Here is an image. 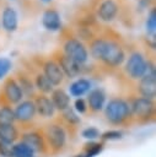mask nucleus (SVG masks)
Instances as JSON below:
<instances>
[{"instance_id": "1a4fd4ad", "label": "nucleus", "mask_w": 156, "mask_h": 157, "mask_svg": "<svg viewBox=\"0 0 156 157\" xmlns=\"http://www.w3.org/2000/svg\"><path fill=\"white\" fill-rule=\"evenodd\" d=\"M1 97L5 101L4 105L18 104L23 99V92L14 76H9L4 80L1 88Z\"/></svg>"}, {"instance_id": "7c9ffc66", "label": "nucleus", "mask_w": 156, "mask_h": 157, "mask_svg": "<svg viewBox=\"0 0 156 157\" xmlns=\"http://www.w3.org/2000/svg\"><path fill=\"white\" fill-rule=\"evenodd\" d=\"M122 136V132L120 131H117V130H111V131H107L102 135V139L104 140H112V139H119Z\"/></svg>"}, {"instance_id": "f8f14e48", "label": "nucleus", "mask_w": 156, "mask_h": 157, "mask_svg": "<svg viewBox=\"0 0 156 157\" xmlns=\"http://www.w3.org/2000/svg\"><path fill=\"white\" fill-rule=\"evenodd\" d=\"M33 103L36 107V113L44 119H50L54 117L55 113V108L50 101V98L47 94H42V93H36L33 96Z\"/></svg>"}, {"instance_id": "c756f323", "label": "nucleus", "mask_w": 156, "mask_h": 157, "mask_svg": "<svg viewBox=\"0 0 156 157\" xmlns=\"http://www.w3.org/2000/svg\"><path fill=\"white\" fill-rule=\"evenodd\" d=\"M74 105H75V110H77L79 113H85L87 110V104H86L85 99H82V98H77L75 101Z\"/></svg>"}, {"instance_id": "aec40b11", "label": "nucleus", "mask_w": 156, "mask_h": 157, "mask_svg": "<svg viewBox=\"0 0 156 157\" xmlns=\"http://www.w3.org/2000/svg\"><path fill=\"white\" fill-rule=\"evenodd\" d=\"M20 136L18 128L15 124L0 125V141L12 145Z\"/></svg>"}, {"instance_id": "39448f33", "label": "nucleus", "mask_w": 156, "mask_h": 157, "mask_svg": "<svg viewBox=\"0 0 156 157\" xmlns=\"http://www.w3.org/2000/svg\"><path fill=\"white\" fill-rule=\"evenodd\" d=\"M147 69L149 59H146V56L140 50H133L127 58V61L123 66L124 74L133 81H139L147 72Z\"/></svg>"}, {"instance_id": "0eeeda50", "label": "nucleus", "mask_w": 156, "mask_h": 157, "mask_svg": "<svg viewBox=\"0 0 156 157\" xmlns=\"http://www.w3.org/2000/svg\"><path fill=\"white\" fill-rule=\"evenodd\" d=\"M138 93L140 97L152 101L156 97V72L152 59H149L147 72L138 81Z\"/></svg>"}, {"instance_id": "a211bd4d", "label": "nucleus", "mask_w": 156, "mask_h": 157, "mask_svg": "<svg viewBox=\"0 0 156 157\" xmlns=\"http://www.w3.org/2000/svg\"><path fill=\"white\" fill-rule=\"evenodd\" d=\"M14 77H15V80L17 81L18 86L21 87V90H22V92H23V96L26 94L27 97H33V96L36 94L33 80H32V77L29 76L28 72H26V71H23V70H21V71L18 70Z\"/></svg>"}, {"instance_id": "412c9836", "label": "nucleus", "mask_w": 156, "mask_h": 157, "mask_svg": "<svg viewBox=\"0 0 156 157\" xmlns=\"http://www.w3.org/2000/svg\"><path fill=\"white\" fill-rule=\"evenodd\" d=\"M33 85L34 87L38 90L39 93L42 94H48L52 93L54 90V86L50 83V81L43 75V72H37L34 75V80H33Z\"/></svg>"}, {"instance_id": "6ab92c4d", "label": "nucleus", "mask_w": 156, "mask_h": 157, "mask_svg": "<svg viewBox=\"0 0 156 157\" xmlns=\"http://www.w3.org/2000/svg\"><path fill=\"white\" fill-rule=\"evenodd\" d=\"M50 101L55 108V110L63 112L68 107H70V97L63 88H54L50 96Z\"/></svg>"}, {"instance_id": "a878e982", "label": "nucleus", "mask_w": 156, "mask_h": 157, "mask_svg": "<svg viewBox=\"0 0 156 157\" xmlns=\"http://www.w3.org/2000/svg\"><path fill=\"white\" fill-rule=\"evenodd\" d=\"M15 124V114L14 109L10 105H1L0 107V125Z\"/></svg>"}, {"instance_id": "393cba45", "label": "nucleus", "mask_w": 156, "mask_h": 157, "mask_svg": "<svg viewBox=\"0 0 156 157\" xmlns=\"http://www.w3.org/2000/svg\"><path fill=\"white\" fill-rule=\"evenodd\" d=\"M60 113H61V120H63L66 125H69V126H75V125H77V124L80 123L79 115L75 113V110H74L71 107H68L66 109H64V110L60 112Z\"/></svg>"}, {"instance_id": "2eb2a0df", "label": "nucleus", "mask_w": 156, "mask_h": 157, "mask_svg": "<svg viewBox=\"0 0 156 157\" xmlns=\"http://www.w3.org/2000/svg\"><path fill=\"white\" fill-rule=\"evenodd\" d=\"M1 26L6 32H15L18 27V16L14 7L5 6L1 12Z\"/></svg>"}, {"instance_id": "7ed1b4c3", "label": "nucleus", "mask_w": 156, "mask_h": 157, "mask_svg": "<svg viewBox=\"0 0 156 157\" xmlns=\"http://www.w3.org/2000/svg\"><path fill=\"white\" fill-rule=\"evenodd\" d=\"M128 103L130 108L131 121L145 124L155 119V102L152 99L135 96L128 101Z\"/></svg>"}, {"instance_id": "9b49d317", "label": "nucleus", "mask_w": 156, "mask_h": 157, "mask_svg": "<svg viewBox=\"0 0 156 157\" xmlns=\"http://www.w3.org/2000/svg\"><path fill=\"white\" fill-rule=\"evenodd\" d=\"M95 11L99 20L103 22H111L119 12V4L115 0H98Z\"/></svg>"}, {"instance_id": "bb28decb", "label": "nucleus", "mask_w": 156, "mask_h": 157, "mask_svg": "<svg viewBox=\"0 0 156 157\" xmlns=\"http://www.w3.org/2000/svg\"><path fill=\"white\" fill-rule=\"evenodd\" d=\"M11 60L7 58H0V80L6 76V74L11 69Z\"/></svg>"}, {"instance_id": "c85d7f7f", "label": "nucleus", "mask_w": 156, "mask_h": 157, "mask_svg": "<svg viewBox=\"0 0 156 157\" xmlns=\"http://www.w3.org/2000/svg\"><path fill=\"white\" fill-rule=\"evenodd\" d=\"M12 145H14V144H12ZM12 145L0 141V155H1V156H5V157H11V148H12Z\"/></svg>"}, {"instance_id": "423d86ee", "label": "nucleus", "mask_w": 156, "mask_h": 157, "mask_svg": "<svg viewBox=\"0 0 156 157\" xmlns=\"http://www.w3.org/2000/svg\"><path fill=\"white\" fill-rule=\"evenodd\" d=\"M61 52L80 65H84L88 59V50L86 45L74 34H69L64 38Z\"/></svg>"}, {"instance_id": "4be33fe9", "label": "nucleus", "mask_w": 156, "mask_h": 157, "mask_svg": "<svg viewBox=\"0 0 156 157\" xmlns=\"http://www.w3.org/2000/svg\"><path fill=\"white\" fill-rule=\"evenodd\" d=\"M91 87V83L86 78H77L70 85V94L74 97H81Z\"/></svg>"}, {"instance_id": "dca6fc26", "label": "nucleus", "mask_w": 156, "mask_h": 157, "mask_svg": "<svg viewBox=\"0 0 156 157\" xmlns=\"http://www.w3.org/2000/svg\"><path fill=\"white\" fill-rule=\"evenodd\" d=\"M106 101V94L101 88L92 90L87 96V109L90 113H98L103 109Z\"/></svg>"}, {"instance_id": "cd10ccee", "label": "nucleus", "mask_w": 156, "mask_h": 157, "mask_svg": "<svg viewBox=\"0 0 156 157\" xmlns=\"http://www.w3.org/2000/svg\"><path fill=\"white\" fill-rule=\"evenodd\" d=\"M82 136L86 139H96L99 136V131L95 128H87L82 131Z\"/></svg>"}, {"instance_id": "b1692460", "label": "nucleus", "mask_w": 156, "mask_h": 157, "mask_svg": "<svg viewBox=\"0 0 156 157\" xmlns=\"http://www.w3.org/2000/svg\"><path fill=\"white\" fill-rule=\"evenodd\" d=\"M146 32H147V36L151 37V39H155L156 37V9L154 6L150 9L147 18H146Z\"/></svg>"}, {"instance_id": "5701e85b", "label": "nucleus", "mask_w": 156, "mask_h": 157, "mask_svg": "<svg viewBox=\"0 0 156 157\" xmlns=\"http://www.w3.org/2000/svg\"><path fill=\"white\" fill-rule=\"evenodd\" d=\"M33 155H34V152L22 141L12 145L11 157H33Z\"/></svg>"}, {"instance_id": "ddd939ff", "label": "nucleus", "mask_w": 156, "mask_h": 157, "mask_svg": "<svg viewBox=\"0 0 156 157\" xmlns=\"http://www.w3.org/2000/svg\"><path fill=\"white\" fill-rule=\"evenodd\" d=\"M42 70H43V75L50 81L53 86H59L63 83L65 76L61 69L59 67V65L52 58L42 63Z\"/></svg>"}, {"instance_id": "f257e3e1", "label": "nucleus", "mask_w": 156, "mask_h": 157, "mask_svg": "<svg viewBox=\"0 0 156 157\" xmlns=\"http://www.w3.org/2000/svg\"><path fill=\"white\" fill-rule=\"evenodd\" d=\"M90 53L95 60L109 69L119 67L127 58L120 37L112 29H106L90 42Z\"/></svg>"}, {"instance_id": "20e7f679", "label": "nucleus", "mask_w": 156, "mask_h": 157, "mask_svg": "<svg viewBox=\"0 0 156 157\" xmlns=\"http://www.w3.org/2000/svg\"><path fill=\"white\" fill-rule=\"evenodd\" d=\"M42 135L44 137L47 148L54 153L60 152L66 144V131L58 121H50L45 124Z\"/></svg>"}, {"instance_id": "4468645a", "label": "nucleus", "mask_w": 156, "mask_h": 157, "mask_svg": "<svg viewBox=\"0 0 156 157\" xmlns=\"http://www.w3.org/2000/svg\"><path fill=\"white\" fill-rule=\"evenodd\" d=\"M21 141L23 144H26L33 152H45L48 150L42 132H38V131L23 132L22 137H21Z\"/></svg>"}, {"instance_id": "9d476101", "label": "nucleus", "mask_w": 156, "mask_h": 157, "mask_svg": "<svg viewBox=\"0 0 156 157\" xmlns=\"http://www.w3.org/2000/svg\"><path fill=\"white\" fill-rule=\"evenodd\" d=\"M14 114H15V121H17L20 124L27 125V124L32 123L37 115L33 101L31 98L21 101L14 109Z\"/></svg>"}, {"instance_id": "f03ea898", "label": "nucleus", "mask_w": 156, "mask_h": 157, "mask_svg": "<svg viewBox=\"0 0 156 157\" xmlns=\"http://www.w3.org/2000/svg\"><path fill=\"white\" fill-rule=\"evenodd\" d=\"M104 118L112 125H127L131 121L128 101L120 97L112 98L104 107Z\"/></svg>"}, {"instance_id": "473e14b6", "label": "nucleus", "mask_w": 156, "mask_h": 157, "mask_svg": "<svg viewBox=\"0 0 156 157\" xmlns=\"http://www.w3.org/2000/svg\"><path fill=\"white\" fill-rule=\"evenodd\" d=\"M77 157H80V156H77Z\"/></svg>"}, {"instance_id": "f3484780", "label": "nucleus", "mask_w": 156, "mask_h": 157, "mask_svg": "<svg viewBox=\"0 0 156 157\" xmlns=\"http://www.w3.org/2000/svg\"><path fill=\"white\" fill-rule=\"evenodd\" d=\"M42 25L48 31L60 29L61 28V18H60L59 12L53 7L47 9L42 16Z\"/></svg>"}, {"instance_id": "6e6552de", "label": "nucleus", "mask_w": 156, "mask_h": 157, "mask_svg": "<svg viewBox=\"0 0 156 157\" xmlns=\"http://www.w3.org/2000/svg\"><path fill=\"white\" fill-rule=\"evenodd\" d=\"M52 59L59 65V67L61 69L64 76H66L69 78L77 77L84 70V65H80L79 63H76L72 59H70L69 56H66L61 52V49L54 50L52 53Z\"/></svg>"}, {"instance_id": "2f4dec72", "label": "nucleus", "mask_w": 156, "mask_h": 157, "mask_svg": "<svg viewBox=\"0 0 156 157\" xmlns=\"http://www.w3.org/2000/svg\"><path fill=\"white\" fill-rule=\"evenodd\" d=\"M41 1H42V2H45V4H47V2H50L52 0H41Z\"/></svg>"}]
</instances>
